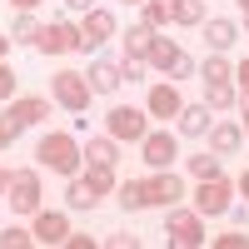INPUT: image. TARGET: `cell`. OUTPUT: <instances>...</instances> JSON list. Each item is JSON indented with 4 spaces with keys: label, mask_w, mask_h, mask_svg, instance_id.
I'll use <instances>...</instances> for the list:
<instances>
[{
    "label": "cell",
    "mask_w": 249,
    "mask_h": 249,
    "mask_svg": "<svg viewBox=\"0 0 249 249\" xmlns=\"http://www.w3.org/2000/svg\"><path fill=\"white\" fill-rule=\"evenodd\" d=\"M35 160L45 164L50 175H80L85 170V144H80L75 135H65V130H50V135H40V144H35Z\"/></svg>",
    "instance_id": "obj_1"
},
{
    "label": "cell",
    "mask_w": 249,
    "mask_h": 249,
    "mask_svg": "<svg viewBox=\"0 0 249 249\" xmlns=\"http://www.w3.org/2000/svg\"><path fill=\"white\" fill-rule=\"evenodd\" d=\"M50 100H55L60 110H70V115H85L90 100H95V90H90V80L80 75V70H55L50 75Z\"/></svg>",
    "instance_id": "obj_2"
},
{
    "label": "cell",
    "mask_w": 249,
    "mask_h": 249,
    "mask_svg": "<svg viewBox=\"0 0 249 249\" xmlns=\"http://www.w3.org/2000/svg\"><path fill=\"white\" fill-rule=\"evenodd\" d=\"M5 204H10L15 214H25V219H30V214L40 210V204H45V199H40V170H10Z\"/></svg>",
    "instance_id": "obj_3"
},
{
    "label": "cell",
    "mask_w": 249,
    "mask_h": 249,
    "mask_svg": "<svg viewBox=\"0 0 249 249\" xmlns=\"http://www.w3.org/2000/svg\"><path fill=\"white\" fill-rule=\"evenodd\" d=\"M150 110H135V105H115L105 115V135H115L120 144H140L144 135H150V120H144Z\"/></svg>",
    "instance_id": "obj_4"
},
{
    "label": "cell",
    "mask_w": 249,
    "mask_h": 249,
    "mask_svg": "<svg viewBox=\"0 0 249 249\" xmlns=\"http://www.w3.org/2000/svg\"><path fill=\"white\" fill-rule=\"evenodd\" d=\"M195 210H199L204 219L230 214V210H234V184L224 179V175H214V179H199V190H195Z\"/></svg>",
    "instance_id": "obj_5"
},
{
    "label": "cell",
    "mask_w": 249,
    "mask_h": 249,
    "mask_svg": "<svg viewBox=\"0 0 249 249\" xmlns=\"http://www.w3.org/2000/svg\"><path fill=\"white\" fill-rule=\"evenodd\" d=\"M164 239L179 244V249H199L204 244V214L199 210H170V219H164Z\"/></svg>",
    "instance_id": "obj_6"
},
{
    "label": "cell",
    "mask_w": 249,
    "mask_h": 249,
    "mask_svg": "<svg viewBox=\"0 0 249 249\" xmlns=\"http://www.w3.org/2000/svg\"><path fill=\"white\" fill-rule=\"evenodd\" d=\"M144 199H150V210H175V204L184 199V179L175 170H155L150 179H144Z\"/></svg>",
    "instance_id": "obj_7"
},
{
    "label": "cell",
    "mask_w": 249,
    "mask_h": 249,
    "mask_svg": "<svg viewBox=\"0 0 249 249\" xmlns=\"http://www.w3.org/2000/svg\"><path fill=\"white\" fill-rule=\"evenodd\" d=\"M140 150H144L140 160L150 164V170H170V164L179 160V140H175L170 130H150V135L140 140Z\"/></svg>",
    "instance_id": "obj_8"
},
{
    "label": "cell",
    "mask_w": 249,
    "mask_h": 249,
    "mask_svg": "<svg viewBox=\"0 0 249 249\" xmlns=\"http://www.w3.org/2000/svg\"><path fill=\"white\" fill-rule=\"evenodd\" d=\"M110 35H120L115 15H110V10H100V5H90V10H85V25H80V50H100Z\"/></svg>",
    "instance_id": "obj_9"
},
{
    "label": "cell",
    "mask_w": 249,
    "mask_h": 249,
    "mask_svg": "<svg viewBox=\"0 0 249 249\" xmlns=\"http://www.w3.org/2000/svg\"><path fill=\"white\" fill-rule=\"evenodd\" d=\"M45 55H75L80 50V25H70V20H50L45 30H40V45Z\"/></svg>",
    "instance_id": "obj_10"
},
{
    "label": "cell",
    "mask_w": 249,
    "mask_h": 249,
    "mask_svg": "<svg viewBox=\"0 0 249 249\" xmlns=\"http://www.w3.org/2000/svg\"><path fill=\"white\" fill-rule=\"evenodd\" d=\"M30 230H35V244H65V234H70V214H60V210H40L30 214Z\"/></svg>",
    "instance_id": "obj_11"
},
{
    "label": "cell",
    "mask_w": 249,
    "mask_h": 249,
    "mask_svg": "<svg viewBox=\"0 0 249 249\" xmlns=\"http://www.w3.org/2000/svg\"><path fill=\"white\" fill-rule=\"evenodd\" d=\"M5 115L20 124V130H30V124H40L50 115V105H45V95H15V100H5Z\"/></svg>",
    "instance_id": "obj_12"
},
{
    "label": "cell",
    "mask_w": 249,
    "mask_h": 249,
    "mask_svg": "<svg viewBox=\"0 0 249 249\" xmlns=\"http://www.w3.org/2000/svg\"><path fill=\"white\" fill-rule=\"evenodd\" d=\"M210 124H214V110L204 105H179V115H175V130L184 135V140H199V135H210Z\"/></svg>",
    "instance_id": "obj_13"
},
{
    "label": "cell",
    "mask_w": 249,
    "mask_h": 249,
    "mask_svg": "<svg viewBox=\"0 0 249 249\" xmlns=\"http://www.w3.org/2000/svg\"><path fill=\"white\" fill-rule=\"evenodd\" d=\"M179 55H184V50L175 45V40H170V35H160V30H155V40H150V55H144V65H150L155 75H170V70H175V60H179Z\"/></svg>",
    "instance_id": "obj_14"
},
{
    "label": "cell",
    "mask_w": 249,
    "mask_h": 249,
    "mask_svg": "<svg viewBox=\"0 0 249 249\" xmlns=\"http://www.w3.org/2000/svg\"><path fill=\"white\" fill-rule=\"evenodd\" d=\"M239 40V20H224V15H214V20H204V45H210L214 55H224Z\"/></svg>",
    "instance_id": "obj_15"
},
{
    "label": "cell",
    "mask_w": 249,
    "mask_h": 249,
    "mask_svg": "<svg viewBox=\"0 0 249 249\" xmlns=\"http://www.w3.org/2000/svg\"><path fill=\"white\" fill-rule=\"evenodd\" d=\"M100 199H105V195H100L95 184L85 179V170H80V175H70V179H65V204H70V210H95Z\"/></svg>",
    "instance_id": "obj_16"
},
{
    "label": "cell",
    "mask_w": 249,
    "mask_h": 249,
    "mask_svg": "<svg viewBox=\"0 0 249 249\" xmlns=\"http://www.w3.org/2000/svg\"><path fill=\"white\" fill-rule=\"evenodd\" d=\"M85 80H90L95 95H115L120 80H124V75H120V60H95V65L85 70Z\"/></svg>",
    "instance_id": "obj_17"
},
{
    "label": "cell",
    "mask_w": 249,
    "mask_h": 249,
    "mask_svg": "<svg viewBox=\"0 0 249 249\" xmlns=\"http://www.w3.org/2000/svg\"><path fill=\"white\" fill-rule=\"evenodd\" d=\"M239 144H244V124H234V120L210 124V150H214V155H234Z\"/></svg>",
    "instance_id": "obj_18"
},
{
    "label": "cell",
    "mask_w": 249,
    "mask_h": 249,
    "mask_svg": "<svg viewBox=\"0 0 249 249\" xmlns=\"http://www.w3.org/2000/svg\"><path fill=\"white\" fill-rule=\"evenodd\" d=\"M144 105H150V115H160V120H175L184 100H179V90H175V85H155V90H150V100H144Z\"/></svg>",
    "instance_id": "obj_19"
},
{
    "label": "cell",
    "mask_w": 249,
    "mask_h": 249,
    "mask_svg": "<svg viewBox=\"0 0 249 249\" xmlns=\"http://www.w3.org/2000/svg\"><path fill=\"white\" fill-rule=\"evenodd\" d=\"M234 100H239L234 80H204V105L210 110H234Z\"/></svg>",
    "instance_id": "obj_20"
},
{
    "label": "cell",
    "mask_w": 249,
    "mask_h": 249,
    "mask_svg": "<svg viewBox=\"0 0 249 249\" xmlns=\"http://www.w3.org/2000/svg\"><path fill=\"white\" fill-rule=\"evenodd\" d=\"M115 160H120V140H115V135L85 140V164H115Z\"/></svg>",
    "instance_id": "obj_21"
},
{
    "label": "cell",
    "mask_w": 249,
    "mask_h": 249,
    "mask_svg": "<svg viewBox=\"0 0 249 249\" xmlns=\"http://www.w3.org/2000/svg\"><path fill=\"white\" fill-rule=\"evenodd\" d=\"M115 199H120V210H124V214L150 210V199H144V179H124V184H115Z\"/></svg>",
    "instance_id": "obj_22"
},
{
    "label": "cell",
    "mask_w": 249,
    "mask_h": 249,
    "mask_svg": "<svg viewBox=\"0 0 249 249\" xmlns=\"http://www.w3.org/2000/svg\"><path fill=\"white\" fill-rule=\"evenodd\" d=\"M40 30H45V25L35 20V10H20L15 25H10V40H15V45H40Z\"/></svg>",
    "instance_id": "obj_23"
},
{
    "label": "cell",
    "mask_w": 249,
    "mask_h": 249,
    "mask_svg": "<svg viewBox=\"0 0 249 249\" xmlns=\"http://www.w3.org/2000/svg\"><path fill=\"white\" fill-rule=\"evenodd\" d=\"M150 40H155V30L144 25V20H135V25L124 30V55H130V60H144V55H150Z\"/></svg>",
    "instance_id": "obj_24"
},
{
    "label": "cell",
    "mask_w": 249,
    "mask_h": 249,
    "mask_svg": "<svg viewBox=\"0 0 249 249\" xmlns=\"http://www.w3.org/2000/svg\"><path fill=\"white\" fill-rule=\"evenodd\" d=\"M140 20H144L150 30H164V25L175 20V0H144V5H140Z\"/></svg>",
    "instance_id": "obj_25"
},
{
    "label": "cell",
    "mask_w": 249,
    "mask_h": 249,
    "mask_svg": "<svg viewBox=\"0 0 249 249\" xmlns=\"http://www.w3.org/2000/svg\"><path fill=\"white\" fill-rule=\"evenodd\" d=\"M85 179L95 184L100 195H115V184H120L115 179V164H85Z\"/></svg>",
    "instance_id": "obj_26"
},
{
    "label": "cell",
    "mask_w": 249,
    "mask_h": 249,
    "mask_svg": "<svg viewBox=\"0 0 249 249\" xmlns=\"http://www.w3.org/2000/svg\"><path fill=\"white\" fill-rule=\"evenodd\" d=\"M30 244H35V230H30V224H5L0 249H30Z\"/></svg>",
    "instance_id": "obj_27"
},
{
    "label": "cell",
    "mask_w": 249,
    "mask_h": 249,
    "mask_svg": "<svg viewBox=\"0 0 249 249\" xmlns=\"http://www.w3.org/2000/svg\"><path fill=\"white\" fill-rule=\"evenodd\" d=\"M175 25H204V0H175Z\"/></svg>",
    "instance_id": "obj_28"
},
{
    "label": "cell",
    "mask_w": 249,
    "mask_h": 249,
    "mask_svg": "<svg viewBox=\"0 0 249 249\" xmlns=\"http://www.w3.org/2000/svg\"><path fill=\"white\" fill-rule=\"evenodd\" d=\"M190 175H195V179H214V175H224V170H219V155H214V150H210V155H190Z\"/></svg>",
    "instance_id": "obj_29"
},
{
    "label": "cell",
    "mask_w": 249,
    "mask_h": 249,
    "mask_svg": "<svg viewBox=\"0 0 249 249\" xmlns=\"http://www.w3.org/2000/svg\"><path fill=\"white\" fill-rule=\"evenodd\" d=\"M199 75H204V80H234V65H230L224 55H214V50H210V60L199 65Z\"/></svg>",
    "instance_id": "obj_30"
},
{
    "label": "cell",
    "mask_w": 249,
    "mask_h": 249,
    "mask_svg": "<svg viewBox=\"0 0 249 249\" xmlns=\"http://www.w3.org/2000/svg\"><path fill=\"white\" fill-rule=\"evenodd\" d=\"M5 100H15V70H10V60H0V105Z\"/></svg>",
    "instance_id": "obj_31"
},
{
    "label": "cell",
    "mask_w": 249,
    "mask_h": 249,
    "mask_svg": "<svg viewBox=\"0 0 249 249\" xmlns=\"http://www.w3.org/2000/svg\"><path fill=\"white\" fill-rule=\"evenodd\" d=\"M15 140H20V124H15L10 115H0V155H5V150H10Z\"/></svg>",
    "instance_id": "obj_32"
},
{
    "label": "cell",
    "mask_w": 249,
    "mask_h": 249,
    "mask_svg": "<svg viewBox=\"0 0 249 249\" xmlns=\"http://www.w3.org/2000/svg\"><path fill=\"white\" fill-rule=\"evenodd\" d=\"M214 249H249V234H244V230H230V234H214Z\"/></svg>",
    "instance_id": "obj_33"
},
{
    "label": "cell",
    "mask_w": 249,
    "mask_h": 249,
    "mask_svg": "<svg viewBox=\"0 0 249 249\" xmlns=\"http://www.w3.org/2000/svg\"><path fill=\"white\" fill-rule=\"evenodd\" d=\"M190 75H199V65H195L190 55H179V60H175V70H170V80H190Z\"/></svg>",
    "instance_id": "obj_34"
},
{
    "label": "cell",
    "mask_w": 249,
    "mask_h": 249,
    "mask_svg": "<svg viewBox=\"0 0 249 249\" xmlns=\"http://www.w3.org/2000/svg\"><path fill=\"white\" fill-rule=\"evenodd\" d=\"M120 75H124V80H144V60H130V55H124V60H120Z\"/></svg>",
    "instance_id": "obj_35"
},
{
    "label": "cell",
    "mask_w": 249,
    "mask_h": 249,
    "mask_svg": "<svg viewBox=\"0 0 249 249\" xmlns=\"http://www.w3.org/2000/svg\"><path fill=\"white\" fill-rule=\"evenodd\" d=\"M65 244H70V249H95V234H75V230H70Z\"/></svg>",
    "instance_id": "obj_36"
},
{
    "label": "cell",
    "mask_w": 249,
    "mask_h": 249,
    "mask_svg": "<svg viewBox=\"0 0 249 249\" xmlns=\"http://www.w3.org/2000/svg\"><path fill=\"white\" fill-rule=\"evenodd\" d=\"M234 85H239V90H249V55L234 65Z\"/></svg>",
    "instance_id": "obj_37"
},
{
    "label": "cell",
    "mask_w": 249,
    "mask_h": 249,
    "mask_svg": "<svg viewBox=\"0 0 249 249\" xmlns=\"http://www.w3.org/2000/svg\"><path fill=\"white\" fill-rule=\"evenodd\" d=\"M234 110L244 115V124H249V90H239V100H234Z\"/></svg>",
    "instance_id": "obj_38"
},
{
    "label": "cell",
    "mask_w": 249,
    "mask_h": 249,
    "mask_svg": "<svg viewBox=\"0 0 249 249\" xmlns=\"http://www.w3.org/2000/svg\"><path fill=\"white\" fill-rule=\"evenodd\" d=\"M234 190H239V195H244V199H249V170H244V175H239V179H234Z\"/></svg>",
    "instance_id": "obj_39"
},
{
    "label": "cell",
    "mask_w": 249,
    "mask_h": 249,
    "mask_svg": "<svg viewBox=\"0 0 249 249\" xmlns=\"http://www.w3.org/2000/svg\"><path fill=\"white\" fill-rule=\"evenodd\" d=\"M10 45H15V40H10V35H0V60L10 55Z\"/></svg>",
    "instance_id": "obj_40"
},
{
    "label": "cell",
    "mask_w": 249,
    "mask_h": 249,
    "mask_svg": "<svg viewBox=\"0 0 249 249\" xmlns=\"http://www.w3.org/2000/svg\"><path fill=\"white\" fill-rule=\"evenodd\" d=\"M65 5H70V10H90L95 0H65Z\"/></svg>",
    "instance_id": "obj_41"
},
{
    "label": "cell",
    "mask_w": 249,
    "mask_h": 249,
    "mask_svg": "<svg viewBox=\"0 0 249 249\" xmlns=\"http://www.w3.org/2000/svg\"><path fill=\"white\" fill-rule=\"evenodd\" d=\"M10 5H15V10H35L40 0H10Z\"/></svg>",
    "instance_id": "obj_42"
},
{
    "label": "cell",
    "mask_w": 249,
    "mask_h": 249,
    "mask_svg": "<svg viewBox=\"0 0 249 249\" xmlns=\"http://www.w3.org/2000/svg\"><path fill=\"white\" fill-rule=\"evenodd\" d=\"M5 184H10V170H0V195H5Z\"/></svg>",
    "instance_id": "obj_43"
},
{
    "label": "cell",
    "mask_w": 249,
    "mask_h": 249,
    "mask_svg": "<svg viewBox=\"0 0 249 249\" xmlns=\"http://www.w3.org/2000/svg\"><path fill=\"white\" fill-rule=\"evenodd\" d=\"M239 10H244V15H249V0H239Z\"/></svg>",
    "instance_id": "obj_44"
},
{
    "label": "cell",
    "mask_w": 249,
    "mask_h": 249,
    "mask_svg": "<svg viewBox=\"0 0 249 249\" xmlns=\"http://www.w3.org/2000/svg\"><path fill=\"white\" fill-rule=\"evenodd\" d=\"M244 35H249V15H244Z\"/></svg>",
    "instance_id": "obj_45"
},
{
    "label": "cell",
    "mask_w": 249,
    "mask_h": 249,
    "mask_svg": "<svg viewBox=\"0 0 249 249\" xmlns=\"http://www.w3.org/2000/svg\"><path fill=\"white\" fill-rule=\"evenodd\" d=\"M130 5H144V0H130Z\"/></svg>",
    "instance_id": "obj_46"
}]
</instances>
